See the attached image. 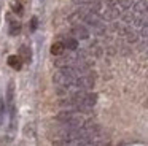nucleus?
<instances>
[{"label":"nucleus","mask_w":148,"mask_h":146,"mask_svg":"<svg viewBox=\"0 0 148 146\" xmlns=\"http://www.w3.org/2000/svg\"><path fill=\"white\" fill-rule=\"evenodd\" d=\"M118 10L115 8V6H108V8L105 10V11L102 13V18L103 19H108V21H112V19H115V18H118Z\"/></svg>","instance_id":"nucleus-4"},{"label":"nucleus","mask_w":148,"mask_h":146,"mask_svg":"<svg viewBox=\"0 0 148 146\" xmlns=\"http://www.w3.org/2000/svg\"><path fill=\"white\" fill-rule=\"evenodd\" d=\"M94 86V78L92 76H88V75H80L73 83V87L80 89V91H88Z\"/></svg>","instance_id":"nucleus-1"},{"label":"nucleus","mask_w":148,"mask_h":146,"mask_svg":"<svg viewBox=\"0 0 148 146\" xmlns=\"http://www.w3.org/2000/svg\"><path fill=\"white\" fill-rule=\"evenodd\" d=\"M21 32V24L19 22H16V21H13L10 24V33L11 35H18Z\"/></svg>","instance_id":"nucleus-10"},{"label":"nucleus","mask_w":148,"mask_h":146,"mask_svg":"<svg viewBox=\"0 0 148 146\" xmlns=\"http://www.w3.org/2000/svg\"><path fill=\"white\" fill-rule=\"evenodd\" d=\"M134 11L138 14H143L145 11H148V0H138L134 5Z\"/></svg>","instance_id":"nucleus-6"},{"label":"nucleus","mask_w":148,"mask_h":146,"mask_svg":"<svg viewBox=\"0 0 148 146\" xmlns=\"http://www.w3.org/2000/svg\"><path fill=\"white\" fill-rule=\"evenodd\" d=\"M118 3L123 6V8H129L132 5V0H118Z\"/></svg>","instance_id":"nucleus-12"},{"label":"nucleus","mask_w":148,"mask_h":146,"mask_svg":"<svg viewBox=\"0 0 148 146\" xmlns=\"http://www.w3.org/2000/svg\"><path fill=\"white\" fill-rule=\"evenodd\" d=\"M19 57H21V60L26 59V62H29V60H30V51H29V48H27V46H21Z\"/></svg>","instance_id":"nucleus-9"},{"label":"nucleus","mask_w":148,"mask_h":146,"mask_svg":"<svg viewBox=\"0 0 148 146\" xmlns=\"http://www.w3.org/2000/svg\"><path fill=\"white\" fill-rule=\"evenodd\" d=\"M8 65H10L11 68H14V70H21V67H23V60H21L19 56H10L8 57Z\"/></svg>","instance_id":"nucleus-5"},{"label":"nucleus","mask_w":148,"mask_h":146,"mask_svg":"<svg viewBox=\"0 0 148 146\" xmlns=\"http://www.w3.org/2000/svg\"><path fill=\"white\" fill-rule=\"evenodd\" d=\"M11 8H13V11L14 13H18V14H23V6H21V3L19 2H11Z\"/></svg>","instance_id":"nucleus-11"},{"label":"nucleus","mask_w":148,"mask_h":146,"mask_svg":"<svg viewBox=\"0 0 148 146\" xmlns=\"http://www.w3.org/2000/svg\"><path fill=\"white\" fill-rule=\"evenodd\" d=\"M140 37L148 38V25H145V27H140Z\"/></svg>","instance_id":"nucleus-13"},{"label":"nucleus","mask_w":148,"mask_h":146,"mask_svg":"<svg viewBox=\"0 0 148 146\" xmlns=\"http://www.w3.org/2000/svg\"><path fill=\"white\" fill-rule=\"evenodd\" d=\"M37 25H38V21H37V18H32V21H30V29H32V30H35Z\"/></svg>","instance_id":"nucleus-14"},{"label":"nucleus","mask_w":148,"mask_h":146,"mask_svg":"<svg viewBox=\"0 0 148 146\" xmlns=\"http://www.w3.org/2000/svg\"><path fill=\"white\" fill-rule=\"evenodd\" d=\"M72 33H73V38H78V40H86V38L89 37L88 29L83 27V25H75V27L72 29Z\"/></svg>","instance_id":"nucleus-2"},{"label":"nucleus","mask_w":148,"mask_h":146,"mask_svg":"<svg viewBox=\"0 0 148 146\" xmlns=\"http://www.w3.org/2000/svg\"><path fill=\"white\" fill-rule=\"evenodd\" d=\"M64 49H65L64 43H62V41H56L51 46V54L53 56H62V54H64Z\"/></svg>","instance_id":"nucleus-7"},{"label":"nucleus","mask_w":148,"mask_h":146,"mask_svg":"<svg viewBox=\"0 0 148 146\" xmlns=\"http://www.w3.org/2000/svg\"><path fill=\"white\" fill-rule=\"evenodd\" d=\"M75 116H77L75 110H64V111H61V113H59L58 116H56V119H58L59 122L65 124V122H69L70 119H73Z\"/></svg>","instance_id":"nucleus-3"},{"label":"nucleus","mask_w":148,"mask_h":146,"mask_svg":"<svg viewBox=\"0 0 148 146\" xmlns=\"http://www.w3.org/2000/svg\"><path fill=\"white\" fill-rule=\"evenodd\" d=\"M64 46H65V49L75 51V49L78 48V41H77V38H67V40L64 41Z\"/></svg>","instance_id":"nucleus-8"}]
</instances>
